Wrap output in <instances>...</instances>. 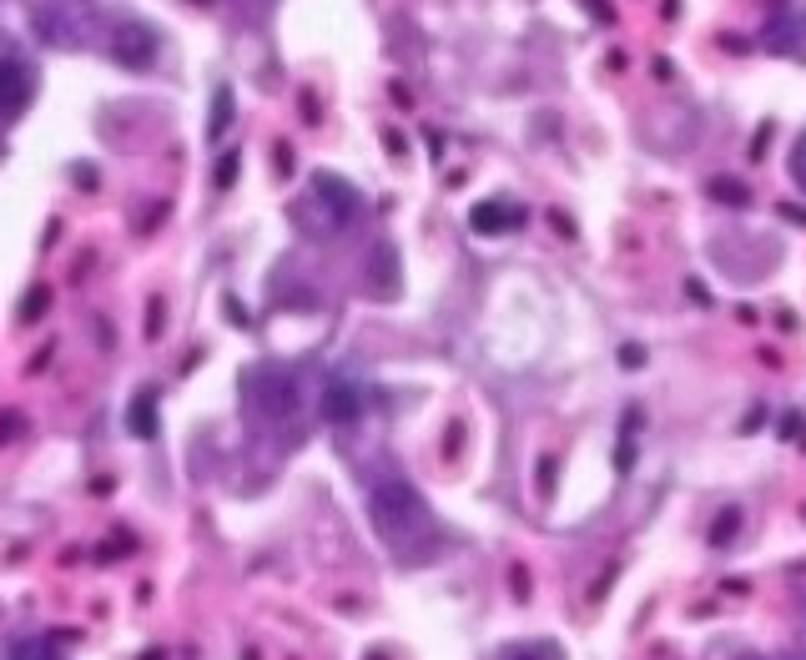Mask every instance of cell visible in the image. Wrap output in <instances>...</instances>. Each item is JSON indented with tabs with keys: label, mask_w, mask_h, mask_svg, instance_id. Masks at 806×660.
<instances>
[{
	"label": "cell",
	"mask_w": 806,
	"mask_h": 660,
	"mask_svg": "<svg viewBox=\"0 0 806 660\" xmlns=\"http://www.w3.org/2000/svg\"><path fill=\"white\" fill-rule=\"evenodd\" d=\"M248 394L268 419H287V413L298 409V384H293L287 374H268V368H262V374L248 378Z\"/></svg>",
	"instance_id": "cell-2"
},
{
	"label": "cell",
	"mask_w": 806,
	"mask_h": 660,
	"mask_svg": "<svg viewBox=\"0 0 806 660\" xmlns=\"http://www.w3.org/2000/svg\"><path fill=\"white\" fill-rule=\"evenodd\" d=\"M388 273H394V252L378 248L373 252V293H394V277Z\"/></svg>",
	"instance_id": "cell-10"
},
{
	"label": "cell",
	"mask_w": 806,
	"mask_h": 660,
	"mask_svg": "<svg viewBox=\"0 0 806 660\" xmlns=\"http://www.w3.org/2000/svg\"><path fill=\"white\" fill-rule=\"evenodd\" d=\"M112 50H116V61H122L126 71H147V66L157 61V36H151L141 21H126L122 31H116Z\"/></svg>",
	"instance_id": "cell-3"
},
{
	"label": "cell",
	"mask_w": 806,
	"mask_h": 660,
	"mask_svg": "<svg viewBox=\"0 0 806 660\" xmlns=\"http://www.w3.org/2000/svg\"><path fill=\"white\" fill-rule=\"evenodd\" d=\"M736 524H741V520H736V510H726V514H720V520H716V539H731V530H736Z\"/></svg>",
	"instance_id": "cell-15"
},
{
	"label": "cell",
	"mask_w": 806,
	"mask_h": 660,
	"mask_svg": "<svg viewBox=\"0 0 806 660\" xmlns=\"http://www.w3.org/2000/svg\"><path fill=\"white\" fill-rule=\"evenodd\" d=\"M11 660H61L56 650L46 646V640H15L11 646Z\"/></svg>",
	"instance_id": "cell-11"
},
{
	"label": "cell",
	"mask_w": 806,
	"mask_h": 660,
	"mask_svg": "<svg viewBox=\"0 0 806 660\" xmlns=\"http://www.w3.org/2000/svg\"><path fill=\"white\" fill-rule=\"evenodd\" d=\"M499 660H545V656H540V650H504Z\"/></svg>",
	"instance_id": "cell-16"
},
{
	"label": "cell",
	"mask_w": 806,
	"mask_h": 660,
	"mask_svg": "<svg viewBox=\"0 0 806 660\" xmlns=\"http://www.w3.org/2000/svg\"><path fill=\"white\" fill-rule=\"evenodd\" d=\"M227 122H232V91L217 87V96H212V137H223Z\"/></svg>",
	"instance_id": "cell-9"
},
{
	"label": "cell",
	"mask_w": 806,
	"mask_h": 660,
	"mask_svg": "<svg viewBox=\"0 0 806 660\" xmlns=\"http://www.w3.org/2000/svg\"><path fill=\"white\" fill-rule=\"evenodd\" d=\"M368 514H373V530H378L388 545H409L413 535L429 530V510H423L419 489L404 485V479H384V485L373 489Z\"/></svg>",
	"instance_id": "cell-1"
},
{
	"label": "cell",
	"mask_w": 806,
	"mask_h": 660,
	"mask_svg": "<svg viewBox=\"0 0 806 660\" xmlns=\"http://www.w3.org/2000/svg\"><path fill=\"white\" fill-rule=\"evenodd\" d=\"M520 223H524V213L514 207V202H474V213H469V227H474L479 237L514 232Z\"/></svg>",
	"instance_id": "cell-4"
},
{
	"label": "cell",
	"mask_w": 806,
	"mask_h": 660,
	"mask_svg": "<svg viewBox=\"0 0 806 660\" xmlns=\"http://www.w3.org/2000/svg\"><path fill=\"white\" fill-rule=\"evenodd\" d=\"M359 413H363V394L353 384L338 378V384L322 388V419H328V424H353Z\"/></svg>",
	"instance_id": "cell-6"
},
{
	"label": "cell",
	"mask_w": 806,
	"mask_h": 660,
	"mask_svg": "<svg viewBox=\"0 0 806 660\" xmlns=\"http://www.w3.org/2000/svg\"><path fill=\"white\" fill-rule=\"evenodd\" d=\"M31 106V71L21 61H0V112L21 116Z\"/></svg>",
	"instance_id": "cell-5"
},
{
	"label": "cell",
	"mask_w": 806,
	"mask_h": 660,
	"mask_svg": "<svg viewBox=\"0 0 806 660\" xmlns=\"http://www.w3.org/2000/svg\"><path fill=\"white\" fill-rule=\"evenodd\" d=\"M318 197L333 202L338 223H348V217L359 213V197H353V187H348V182H338V177H318Z\"/></svg>",
	"instance_id": "cell-7"
},
{
	"label": "cell",
	"mask_w": 806,
	"mask_h": 660,
	"mask_svg": "<svg viewBox=\"0 0 806 660\" xmlns=\"http://www.w3.org/2000/svg\"><path fill=\"white\" fill-rule=\"evenodd\" d=\"M711 192H716L720 202H746V192L736 187V182H716V187H711Z\"/></svg>",
	"instance_id": "cell-14"
},
{
	"label": "cell",
	"mask_w": 806,
	"mask_h": 660,
	"mask_svg": "<svg viewBox=\"0 0 806 660\" xmlns=\"http://www.w3.org/2000/svg\"><path fill=\"white\" fill-rule=\"evenodd\" d=\"M46 303H50V293H46V287H36V293L25 298V312H21V318H36V312H46Z\"/></svg>",
	"instance_id": "cell-12"
},
{
	"label": "cell",
	"mask_w": 806,
	"mask_h": 660,
	"mask_svg": "<svg viewBox=\"0 0 806 660\" xmlns=\"http://www.w3.org/2000/svg\"><path fill=\"white\" fill-rule=\"evenodd\" d=\"M796 172H802V182H806V141H802V157H796Z\"/></svg>",
	"instance_id": "cell-17"
},
{
	"label": "cell",
	"mask_w": 806,
	"mask_h": 660,
	"mask_svg": "<svg viewBox=\"0 0 806 660\" xmlns=\"http://www.w3.org/2000/svg\"><path fill=\"white\" fill-rule=\"evenodd\" d=\"M232 177H237V157H223L217 162V187H232Z\"/></svg>",
	"instance_id": "cell-13"
},
{
	"label": "cell",
	"mask_w": 806,
	"mask_h": 660,
	"mask_svg": "<svg viewBox=\"0 0 806 660\" xmlns=\"http://www.w3.org/2000/svg\"><path fill=\"white\" fill-rule=\"evenodd\" d=\"M132 434H137V439L157 434V399H151V394H141V399L132 403Z\"/></svg>",
	"instance_id": "cell-8"
}]
</instances>
